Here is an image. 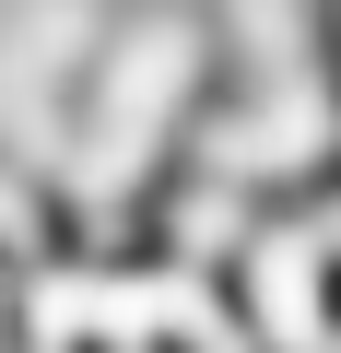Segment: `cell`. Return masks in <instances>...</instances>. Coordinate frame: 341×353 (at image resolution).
Masks as SVG:
<instances>
[{
    "label": "cell",
    "mask_w": 341,
    "mask_h": 353,
    "mask_svg": "<svg viewBox=\"0 0 341 353\" xmlns=\"http://www.w3.org/2000/svg\"><path fill=\"white\" fill-rule=\"evenodd\" d=\"M224 294H236V318H247L259 353H341V259L318 248L306 212H271V224L236 248Z\"/></svg>",
    "instance_id": "obj_1"
},
{
    "label": "cell",
    "mask_w": 341,
    "mask_h": 353,
    "mask_svg": "<svg viewBox=\"0 0 341 353\" xmlns=\"http://www.w3.org/2000/svg\"><path fill=\"white\" fill-rule=\"evenodd\" d=\"M106 353H165V341H106Z\"/></svg>",
    "instance_id": "obj_2"
}]
</instances>
